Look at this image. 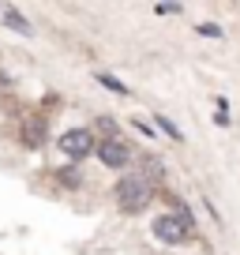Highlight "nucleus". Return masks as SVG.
Wrapping results in <instances>:
<instances>
[{"label":"nucleus","instance_id":"1","mask_svg":"<svg viewBox=\"0 0 240 255\" xmlns=\"http://www.w3.org/2000/svg\"><path fill=\"white\" fill-rule=\"evenodd\" d=\"M113 195H117V207L124 214H143L154 203V180H146L143 173H124L113 188Z\"/></svg>","mask_w":240,"mask_h":255},{"label":"nucleus","instance_id":"2","mask_svg":"<svg viewBox=\"0 0 240 255\" xmlns=\"http://www.w3.org/2000/svg\"><path fill=\"white\" fill-rule=\"evenodd\" d=\"M60 150H64V158H72L75 165H79L83 158H90V154L98 150L94 131H90V128H68L64 135H60Z\"/></svg>","mask_w":240,"mask_h":255},{"label":"nucleus","instance_id":"3","mask_svg":"<svg viewBox=\"0 0 240 255\" xmlns=\"http://www.w3.org/2000/svg\"><path fill=\"white\" fill-rule=\"evenodd\" d=\"M98 161H102L105 169H117V173H124V169L131 165V146L120 143V139H105V143H98Z\"/></svg>","mask_w":240,"mask_h":255},{"label":"nucleus","instance_id":"4","mask_svg":"<svg viewBox=\"0 0 240 255\" xmlns=\"http://www.w3.org/2000/svg\"><path fill=\"white\" fill-rule=\"evenodd\" d=\"M154 237H158L161 244L176 248V244H184V240L192 237V229H188L176 214H161V218H154Z\"/></svg>","mask_w":240,"mask_h":255},{"label":"nucleus","instance_id":"5","mask_svg":"<svg viewBox=\"0 0 240 255\" xmlns=\"http://www.w3.org/2000/svg\"><path fill=\"white\" fill-rule=\"evenodd\" d=\"M0 23L8 26V30L23 34V38H30V34H34V26L23 19V11H19V8H11V4H0Z\"/></svg>","mask_w":240,"mask_h":255},{"label":"nucleus","instance_id":"6","mask_svg":"<svg viewBox=\"0 0 240 255\" xmlns=\"http://www.w3.org/2000/svg\"><path fill=\"white\" fill-rule=\"evenodd\" d=\"M94 79L102 83L105 90H113V94H120V98H128V94H131V87H128V83H120V79H117V75H113V72H94Z\"/></svg>","mask_w":240,"mask_h":255},{"label":"nucleus","instance_id":"7","mask_svg":"<svg viewBox=\"0 0 240 255\" xmlns=\"http://www.w3.org/2000/svg\"><path fill=\"white\" fill-rule=\"evenodd\" d=\"M154 128H158L165 139H173V143H184V131H180V128H176L173 120L165 117V113H158V117H154Z\"/></svg>","mask_w":240,"mask_h":255},{"label":"nucleus","instance_id":"8","mask_svg":"<svg viewBox=\"0 0 240 255\" xmlns=\"http://www.w3.org/2000/svg\"><path fill=\"white\" fill-rule=\"evenodd\" d=\"M214 105H218V113H214V124H218V128H229V109H225V98H218Z\"/></svg>","mask_w":240,"mask_h":255},{"label":"nucleus","instance_id":"9","mask_svg":"<svg viewBox=\"0 0 240 255\" xmlns=\"http://www.w3.org/2000/svg\"><path fill=\"white\" fill-rule=\"evenodd\" d=\"M131 128H135L139 135H146V139H158V128H154V124H146V120H131Z\"/></svg>","mask_w":240,"mask_h":255},{"label":"nucleus","instance_id":"10","mask_svg":"<svg viewBox=\"0 0 240 255\" xmlns=\"http://www.w3.org/2000/svg\"><path fill=\"white\" fill-rule=\"evenodd\" d=\"M195 34H203V38H222V26H214V23H199V26H195Z\"/></svg>","mask_w":240,"mask_h":255},{"label":"nucleus","instance_id":"11","mask_svg":"<svg viewBox=\"0 0 240 255\" xmlns=\"http://www.w3.org/2000/svg\"><path fill=\"white\" fill-rule=\"evenodd\" d=\"M158 15H180V4H173V0H165V4H158Z\"/></svg>","mask_w":240,"mask_h":255},{"label":"nucleus","instance_id":"12","mask_svg":"<svg viewBox=\"0 0 240 255\" xmlns=\"http://www.w3.org/2000/svg\"><path fill=\"white\" fill-rule=\"evenodd\" d=\"M98 128L105 131V139H117V124H113L109 117H102V120H98Z\"/></svg>","mask_w":240,"mask_h":255},{"label":"nucleus","instance_id":"13","mask_svg":"<svg viewBox=\"0 0 240 255\" xmlns=\"http://www.w3.org/2000/svg\"><path fill=\"white\" fill-rule=\"evenodd\" d=\"M60 180H64L68 188H79V173H64V176H60Z\"/></svg>","mask_w":240,"mask_h":255}]
</instances>
